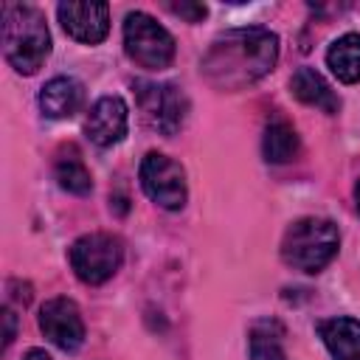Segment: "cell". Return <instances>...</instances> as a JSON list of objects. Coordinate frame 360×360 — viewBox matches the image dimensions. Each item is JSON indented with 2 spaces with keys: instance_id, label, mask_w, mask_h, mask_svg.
I'll return each mask as SVG.
<instances>
[{
  "instance_id": "cell-12",
  "label": "cell",
  "mask_w": 360,
  "mask_h": 360,
  "mask_svg": "<svg viewBox=\"0 0 360 360\" xmlns=\"http://www.w3.org/2000/svg\"><path fill=\"white\" fill-rule=\"evenodd\" d=\"M318 335L332 360H360V321L349 315L326 318L318 323Z\"/></svg>"
},
{
  "instance_id": "cell-7",
  "label": "cell",
  "mask_w": 360,
  "mask_h": 360,
  "mask_svg": "<svg viewBox=\"0 0 360 360\" xmlns=\"http://www.w3.org/2000/svg\"><path fill=\"white\" fill-rule=\"evenodd\" d=\"M138 180H141L143 194L166 211H180L188 200L186 169L163 152H146L138 169Z\"/></svg>"
},
{
  "instance_id": "cell-16",
  "label": "cell",
  "mask_w": 360,
  "mask_h": 360,
  "mask_svg": "<svg viewBox=\"0 0 360 360\" xmlns=\"http://www.w3.org/2000/svg\"><path fill=\"white\" fill-rule=\"evenodd\" d=\"M301 149V141H298V132L292 129L290 121L284 118H273L267 127H264V135H262V155L267 163H290Z\"/></svg>"
},
{
  "instance_id": "cell-13",
  "label": "cell",
  "mask_w": 360,
  "mask_h": 360,
  "mask_svg": "<svg viewBox=\"0 0 360 360\" xmlns=\"http://www.w3.org/2000/svg\"><path fill=\"white\" fill-rule=\"evenodd\" d=\"M290 93L301 101V104H309V107H318L323 112H338L340 107V98L338 93L332 90V84L315 70V68H298L290 79Z\"/></svg>"
},
{
  "instance_id": "cell-11",
  "label": "cell",
  "mask_w": 360,
  "mask_h": 360,
  "mask_svg": "<svg viewBox=\"0 0 360 360\" xmlns=\"http://www.w3.org/2000/svg\"><path fill=\"white\" fill-rule=\"evenodd\" d=\"M84 104V84L76 76H53L39 90V110L45 118H73Z\"/></svg>"
},
{
  "instance_id": "cell-9",
  "label": "cell",
  "mask_w": 360,
  "mask_h": 360,
  "mask_svg": "<svg viewBox=\"0 0 360 360\" xmlns=\"http://www.w3.org/2000/svg\"><path fill=\"white\" fill-rule=\"evenodd\" d=\"M56 17L68 37L84 45H98L110 34V6L107 3H59Z\"/></svg>"
},
{
  "instance_id": "cell-4",
  "label": "cell",
  "mask_w": 360,
  "mask_h": 360,
  "mask_svg": "<svg viewBox=\"0 0 360 360\" xmlns=\"http://www.w3.org/2000/svg\"><path fill=\"white\" fill-rule=\"evenodd\" d=\"M124 51L143 70H163L174 59V37L146 11H129L124 17Z\"/></svg>"
},
{
  "instance_id": "cell-8",
  "label": "cell",
  "mask_w": 360,
  "mask_h": 360,
  "mask_svg": "<svg viewBox=\"0 0 360 360\" xmlns=\"http://www.w3.org/2000/svg\"><path fill=\"white\" fill-rule=\"evenodd\" d=\"M39 329L42 335L62 352H76L84 343V321L76 301L56 295L39 307Z\"/></svg>"
},
{
  "instance_id": "cell-5",
  "label": "cell",
  "mask_w": 360,
  "mask_h": 360,
  "mask_svg": "<svg viewBox=\"0 0 360 360\" xmlns=\"http://www.w3.org/2000/svg\"><path fill=\"white\" fill-rule=\"evenodd\" d=\"M132 87L143 121L166 138L177 135L188 115V96L183 93V87L172 82H146V79H135Z\"/></svg>"
},
{
  "instance_id": "cell-19",
  "label": "cell",
  "mask_w": 360,
  "mask_h": 360,
  "mask_svg": "<svg viewBox=\"0 0 360 360\" xmlns=\"http://www.w3.org/2000/svg\"><path fill=\"white\" fill-rule=\"evenodd\" d=\"M3 323H6L3 346L8 349V346H11V340H14V335H17V315H14V309H11V307H6V309H3Z\"/></svg>"
},
{
  "instance_id": "cell-6",
  "label": "cell",
  "mask_w": 360,
  "mask_h": 360,
  "mask_svg": "<svg viewBox=\"0 0 360 360\" xmlns=\"http://www.w3.org/2000/svg\"><path fill=\"white\" fill-rule=\"evenodd\" d=\"M68 256H70V267H73L76 278L96 287V284L110 281L118 273V267L124 262V242L112 233L93 231V233L79 236L70 245Z\"/></svg>"
},
{
  "instance_id": "cell-21",
  "label": "cell",
  "mask_w": 360,
  "mask_h": 360,
  "mask_svg": "<svg viewBox=\"0 0 360 360\" xmlns=\"http://www.w3.org/2000/svg\"><path fill=\"white\" fill-rule=\"evenodd\" d=\"M354 200H357V211H360V180H357V186H354Z\"/></svg>"
},
{
  "instance_id": "cell-3",
  "label": "cell",
  "mask_w": 360,
  "mask_h": 360,
  "mask_svg": "<svg viewBox=\"0 0 360 360\" xmlns=\"http://www.w3.org/2000/svg\"><path fill=\"white\" fill-rule=\"evenodd\" d=\"M340 248V231L326 217H301L281 236V262L301 273H321Z\"/></svg>"
},
{
  "instance_id": "cell-17",
  "label": "cell",
  "mask_w": 360,
  "mask_h": 360,
  "mask_svg": "<svg viewBox=\"0 0 360 360\" xmlns=\"http://www.w3.org/2000/svg\"><path fill=\"white\" fill-rule=\"evenodd\" d=\"M250 360H287V352L281 346V332H270V323L262 321L250 329Z\"/></svg>"
},
{
  "instance_id": "cell-20",
  "label": "cell",
  "mask_w": 360,
  "mask_h": 360,
  "mask_svg": "<svg viewBox=\"0 0 360 360\" xmlns=\"http://www.w3.org/2000/svg\"><path fill=\"white\" fill-rule=\"evenodd\" d=\"M22 360H51V354H48L45 349H28Z\"/></svg>"
},
{
  "instance_id": "cell-2",
  "label": "cell",
  "mask_w": 360,
  "mask_h": 360,
  "mask_svg": "<svg viewBox=\"0 0 360 360\" xmlns=\"http://www.w3.org/2000/svg\"><path fill=\"white\" fill-rule=\"evenodd\" d=\"M0 45L6 62L22 73H37L51 56V31L45 14L28 3H3L0 6Z\"/></svg>"
},
{
  "instance_id": "cell-10",
  "label": "cell",
  "mask_w": 360,
  "mask_h": 360,
  "mask_svg": "<svg viewBox=\"0 0 360 360\" xmlns=\"http://www.w3.org/2000/svg\"><path fill=\"white\" fill-rule=\"evenodd\" d=\"M127 129H129V107L121 96H101L90 107L84 121L87 138L101 149L121 143L127 138Z\"/></svg>"
},
{
  "instance_id": "cell-14",
  "label": "cell",
  "mask_w": 360,
  "mask_h": 360,
  "mask_svg": "<svg viewBox=\"0 0 360 360\" xmlns=\"http://www.w3.org/2000/svg\"><path fill=\"white\" fill-rule=\"evenodd\" d=\"M326 65L343 84H357L360 82V34L349 31L338 37L329 51H326Z\"/></svg>"
},
{
  "instance_id": "cell-1",
  "label": "cell",
  "mask_w": 360,
  "mask_h": 360,
  "mask_svg": "<svg viewBox=\"0 0 360 360\" xmlns=\"http://www.w3.org/2000/svg\"><path fill=\"white\" fill-rule=\"evenodd\" d=\"M278 62V37L267 28L248 25V28H228L200 59L202 79L225 93L245 90L264 79Z\"/></svg>"
},
{
  "instance_id": "cell-15",
  "label": "cell",
  "mask_w": 360,
  "mask_h": 360,
  "mask_svg": "<svg viewBox=\"0 0 360 360\" xmlns=\"http://www.w3.org/2000/svg\"><path fill=\"white\" fill-rule=\"evenodd\" d=\"M53 177L59 183V188H65L68 194H76V197H87L93 191V174L90 169L84 166L82 155L76 152V146H68L56 155V163H53Z\"/></svg>"
},
{
  "instance_id": "cell-18",
  "label": "cell",
  "mask_w": 360,
  "mask_h": 360,
  "mask_svg": "<svg viewBox=\"0 0 360 360\" xmlns=\"http://www.w3.org/2000/svg\"><path fill=\"white\" fill-rule=\"evenodd\" d=\"M169 11L183 17V20H188V22H200L208 14V8L202 3H169Z\"/></svg>"
}]
</instances>
